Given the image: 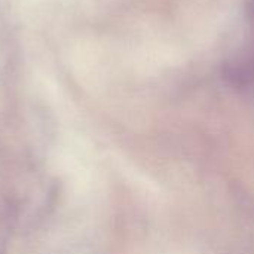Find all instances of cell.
Masks as SVG:
<instances>
[{
	"instance_id": "6da1fadb",
	"label": "cell",
	"mask_w": 254,
	"mask_h": 254,
	"mask_svg": "<svg viewBox=\"0 0 254 254\" xmlns=\"http://www.w3.org/2000/svg\"><path fill=\"white\" fill-rule=\"evenodd\" d=\"M246 10L249 37L244 46L226 61L223 76L235 89L254 97V0H247Z\"/></svg>"
}]
</instances>
